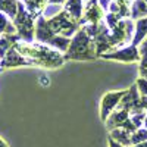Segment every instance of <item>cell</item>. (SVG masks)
Wrapping results in <instances>:
<instances>
[{
	"instance_id": "cell-1",
	"label": "cell",
	"mask_w": 147,
	"mask_h": 147,
	"mask_svg": "<svg viewBox=\"0 0 147 147\" xmlns=\"http://www.w3.org/2000/svg\"><path fill=\"white\" fill-rule=\"evenodd\" d=\"M96 43L91 37L85 32V30L81 27L75 37L71 40V44L68 50L65 52V59L71 60H91L96 59Z\"/></svg>"
},
{
	"instance_id": "cell-2",
	"label": "cell",
	"mask_w": 147,
	"mask_h": 147,
	"mask_svg": "<svg viewBox=\"0 0 147 147\" xmlns=\"http://www.w3.org/2000/svg\"><path fill=\"white\" fill-rule=\"evenodd\" d=\"M16 50L21 52V55L32 57L34 63L41 65L46 68H57L65 62V57L59 52L50 50L43 46H25V44H18Z\"/></svg>"
},
{
	"instance_id": "cell-3",
	"label": "cell",
	"mask_w": 147,
	"mask_h": 147,
	"mask_svg": "<svg viewBox=\"0 0 147 147\" xmlns=\"http://www.w3.org/2000/svg\"><path fill=\"white\" fill-rule=\"evenodd\" d=\"M103 59L107 60H116V62H124V63H132V62H138L141 60L140 52H138V46L129 44L124 49H116L113 52H107L102 55Z\"/></svg>"
},
{
	"instance_id": "cell-4",
	"label": "cell",
	"mask_w": 147,
	"mask_h": 147,
	"mask_svg": "<svg viewBox=\"0 0 147 147\" xmlns=\"http://www.w3.org/2000/svg\"><path fill=\"white\" fill-rule=\"evenodd\" d=\"M125 91H107L103 94L100 100V119L106 122L109 115L119 106L122 97H124Z\"/></svg>"
},
{
	"instance_id": "cell-5",
	"label": "cell",
	"mask_w": 147,
	"mask_h": 147,
	"mask_svg": "<svg viewBox=\"0 0 147 147\" xmlns=\"http://www.w3.org/2000/svg\"><path fill=\"white\" fill-rule=\"evenodd\" d=\"M121 107L127 109L129 113H138V112H144V109L141 106V94L137 88V84H132L131 87L125 91L124 97L119 103Z\"/></svg>"
},
{
	"instance_id": "cell-6",
	"label": "cell",
	"mask_w": 147,
	"mask_h": 147,
	"mask_svg": "<svg viewBox=\"0 0 147 147\" xmlns=\"http://www.w3.org/2000/svg\"><path fill=\"white\" fill-rule=\"evenodd\" d=\"M105 18V9L99 3V0H88L87 6L84 9L82 19L80 24H100V21Z\"/></svg>"
},
{
	"instance_id": "cell-7",
	"label": "cell",
	"mask_w": 147,
	"mask_h": 147,
	"mask_svg": "<svg viewBox=\"0 0 147 147\" xmlns=\"http://www.w3.org/2000/svg\"><path fill=\"white\" fill-rule=\"evenodd\" d=\"M128 119H129V112H128L127 109L118 106L113 112L109 115V118L106 119V127L110 131L116 129V128H122Z\"/></svg>"
},
{
	"instance_id": "cell-8",
	"label": "cell",
	"mask_w": 147,
	"mask_h": 147,
	"mask_svg": "<svg viewBox=\"0 0 147 147\" xmlns=\"http://www.w3.org/2000/svg\"><path fill=\"white\" fill-rule=\"evenodd\" d=\"M69 16L74 19H77L81 22L82 13H84V7H82V0H66L65 2V9H63Z\"/></svg>"
},
{
	"instance_id": "cell-9",
	"label": "cell",
	"mask_w": 147,
	"mask_h": 147,
	"mask_svg": "<svg viewBox=\"0 0 147 147\" xmlns=\"http://www.w3.org/2000/svg\"><path fill=\"white\" fill-rule=\"evenodd\" d=\"M146 37H147V16L141 18L136 22V34H134V38H132L131 44L138 46Z\"/></svg>"
},
{
	"instance_id": "cell-10",
	"label": "cell",
	"mask_w": 147,
	"mask_h": 147,
	"mask_svg": "<svg viewBox=\"0 0 147 147\" xmlns=\"http://www.w3.org/2000/svg\"><path fill=\"white\" fill-rule=\"evenodd\" d=\"M129 16L134 21H138V19L147 16V3L144 2V0H134L132 6H131Z\"/></svg>"
},
{
	"instance_id": "cell-11",
	"label": "cell",
	"mask_w": 147,
	"mask_h": 147,
	"mask_svg": "<svg viewBox=\"0 0 147 147\" xmlns=\"http://www.w3.org/2000/svg\"><path fill=\"white\" fill-rule=\"evenodd\" d=\"M110 138H113L115 141L121 143L122 146H131V132L124 129V128H116L110 131Z\"/></svg>"
},
{
	"instance_id": "cell-12",
	"label": "cell",
	"mask_w": 147,
	"mask_h": 147,
	"mask_svg": "<svg viewBox=\"0 0 147 147\" xmlns=\"http://www.w3.org/2000/svg\"><path fill=\"white\" fill-rule=\"evenodd\" d=\"M28 63H30L28 60H25L15 50H10L5 59V62H2V66H18V65H28Z\"/></svg>"
},
{
	"instance_id": "cell-13",
	"label": "cell",
	"mask_w": 147,
	"mask_h": 147,
	"mask_svg": "<svg viewBox=\"0 0 147 147\" xmlns=\"http://www.w3.org/2000/svg\"><path fill=\"white\" fill-rule=\"evenodd\" d=\"M143 141H147V129L146 128H138L137 131H134L131 134V146L143 143Z\"/></svg>"
},
{
	"instance_id": "cell-14",
	"label": "cell",
	"mask_w": 147,
	"mask_h": 147,
	"mask_svg": "<svg viewBox=\"0 0 147 147\" xmlns=\"http://www.w3.org/2000/svg\"><path fill=\"white\" fill-rule=\"evenodd\" d=\"M60 12H62V5H53V3H50L47 6V9L44 10V18H55L56 15H59Z\"/></svg>"
},
{
	"instance_id": "cell-15",
	"label": "cell",
	"mask_w": 147,
	"mask_h": 147,
	"mask_svg": "<svg viewBox=\"0 0 147 147\" xmlns=\"http://www.w3.org/2000/svg\"><path fill=\"white\" fill-rule=\"evenodd\" d=\"M137 84V88L140 91L141 96H147V78H138V81L136 82Z\"/></svg>"
},
{
	"instance_id": "cell-16",
	"label": "cell",
	"mask_w": 147,
	"mask_h": 147,
	"mask_svg": "<svg viewBox=\"0 0 147 147\" xmlns=\"http://www.w3.org/2000/svg\"><path fill=\"white\" fill-rule=\"evenodd\" d=\"M138 52L141 57H147V37L138 44Z\"/></svg>"
},
{
	"instance_id": "cell-17",
	"label": "cell",
	"mask_w": 147,
	"mask_h": 147,
	"mask_svg": "<svg viewBox=\"0 0 147 147\" xmlns=\"http://www.w3.org/2000/svg\"><path fill=\"white\" fill-rule=\"evenodd\" d=\"M107 144H109V147H125V146H122L121 143H118V141H115L113 138H107Z\"/></svg>"
},
{
	"instance_id": "cell-18",
	"label": "cell",
	"mask_w": 147,
	"mask_h": 147,
	"mask_svg": "<svg viewBox=\"0 0 147 147\" xmlns=\"http://www.w3.org/2000/svg\"><path fill=\"white\" fill-rule=\"evenodd\" d=\"M141 106L144 110H147V96H141Z\"/></svg>"
},
{
	"instance_id": "cell-19",
	"label": "cell",
	"mask_w": 147,
	"mask_h": 147,
	"mask_svg": "<svg viewBox=\"0 0 147 147\" xmlns=\"http://www.w3.org/2000/svg\"><path fill=\"white\" fill-rule=\"evenodd\" d=\"M65 2L66 0H49V3H53V5H62Z\"/></svg>"
},
{
	"instance_id": "cell-20",
	"label": "cell",
	"mask_w": 147,
	"mask_h": 147,
	"mask_svg": "<svg viewBox=\"0 0 147 147\" xmlns=\"http://www.w3.org/2000/svg\"><path fill=\"white\" fill-rule=\"evenodd\" d=\"M131 147H147V141H143V143H138V144H134Z\"/></svg>"
},
{
	"instance_id": "cell-21",
	"label": "cell",
	"mask_w": 147,
	"mask_h": 147,
	"mask_svg": "<svg viewBox=\"0 0 147 147\" xmlns=\"http://www.w3.org/2000/svg\"><path fill=\"white\" fill-rule=\"evenodd\" d=\"M0 147H9V146L6 144V141H5V140H2V138H0Z\"/></svg>"
},
{
	"instance_id": "cell-22",
	"label": "cell",
	"mask_w": 147,
	"mask_h": 147,
	"mask_svg": "<svg viewBox=\"0 0 147 147\" xmlns=\"http://www.w3.org/2000/svg\"><path fill=\"white\" fill-rule=\"evenodd\" d=\"M144 128L147 129V115H146V118H144Z\"/></svg>"
},
{
	"instance_id": "cell-23",
	"label": "cell",
	"mask_w": 147,
	"mask_h": 147,
	"mask_svg": "<svg viewBox=\"0 0 147 147\" xmlns=\"http://www.w3.org/2000/svg\"><path fill=\"white\" fill-rule=\"evenodd\" d=\"M144 2H146V3H147V0H144Z\"/></svg>"
},
{
	"instance_id": "cell-24",
	"label": "cell",
	"mask_w": 147,
	"mask_h": 147,
	"mask_svg": "<svg viewBox=\"0 0 147 147\" xmlns=\"http://www.w3.org/2000/svg\"><path fill=\"white\" fill-rule=\"evenodd\" d=\"M85 2H88V0H85Z\"/></svg>"
}]
</instances>
